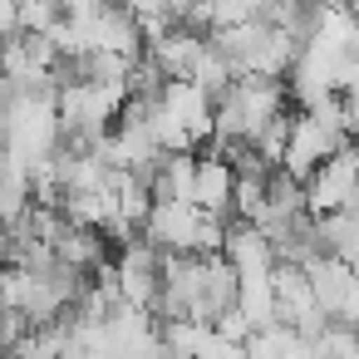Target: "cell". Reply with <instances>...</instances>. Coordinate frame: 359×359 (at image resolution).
Here are the masks:
<instances>
[{
  "mask_svg": "<svg viewBox=\"0 0 359 359\" xmlns=\"http://www.w3.org/2000/svg\"><path fill=\"white\" fill-rule=\"evenodd\" d=\"M163 261H168V256H163L148 236H138V241H128V246L114 251V271H118L123 305L148 310L153 320H158V300H163Z\"/></svg>",
  "mask_w": 359,
  "mask_h": 359,
  "instance_id": "1",
  "label": "cell"
},
{
  "mask_svg": "<svg viewBox=\"0 0 359 359\" xmlns=\"http://www.w3.org/2000/svg\"><path fill=\"white\" fill-rule=\"evenodd\" d=\"M305 202H310V217H315V222L359 207V143L339 148V153L305 182Z\"/></svg>",
  "mask_w": 359,
  "mask_h": 359,
  "instance_id": "2",
  "label": "cell"
},
{
  "mask_svg": "<svg viewBox=\"0 0 359 359\" xmlns=\"http://www.w3.org/2000/svg\"><path fill=\"white\" fill-rule=\"evenodd\" d=\"M354 138H344V133H334L330 123H320L315 114H295V123H290V148H285V177H295L300 187L339 153V148H349Z\"/></svg>",
  "mask_w": 359,
  "mask_h": 359,
  "instance_id": "3",
  "label": "cell"
},
{
  "mask_svg": "<svg viewBox=\"0 0 359 359\" xmlns=\"http://www.w3.org/2000/svg\"><path fill=\"white\" fill-rule=\"evenodd\" d=\"M197 207L207 217H222L231 222V207H236V168L217 153H197Z\"/></svg>",
  "mask_w": 359,
  "mask_h": 359,
  "instance_id": "4",
  "label": "cell"
},
{
  "mask_svg": "<svg viewBox=\"0 0 359 359\" xmlns=\"http://www.w3.org/2000/svg\"><path fill=\"white\" fill-rule=\"evenodd\" d=\"M153 197H158V202L197 207V153H177V158H168L163 172L153 177Z\"/></svg>",
  "mask_w": 359,
  "mask_h": 359,
  "instance_id": "5",
  "label": "cell"
}]
</instances>
